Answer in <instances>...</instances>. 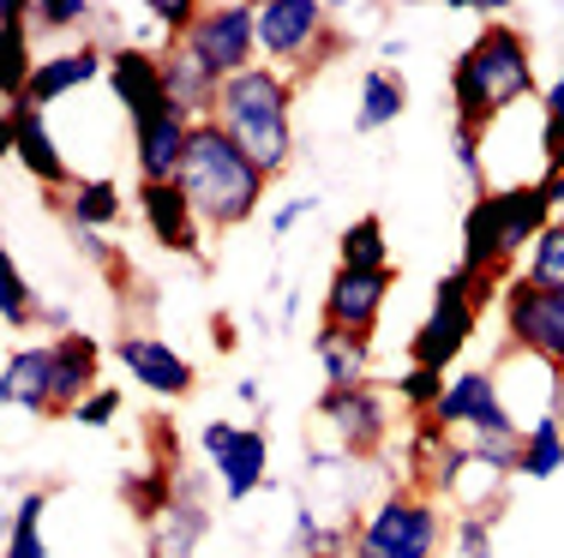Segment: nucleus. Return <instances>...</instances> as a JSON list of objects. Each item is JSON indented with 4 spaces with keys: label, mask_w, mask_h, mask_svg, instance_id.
Returning <instances> with one entry per match:
<instances>
[{
    "label": "nucleus",
    "mask_w": 564,
    "mask_h": 558,
    "mask_svg": "<svg viewBox=\"0 0 564 558\" xmlns=\"http://www.w3.org/2000/svg\"><path fill=\"white\" fill-rule=\"evenodd\" d=\"M534 97V43L522 24L492 19L480 24V36L451 61V102H456V121L487 132L505 109Z\"/></svg>",
    "instance_id": "1"
},
{
    "label": "nucleus",
    "mask_w": 564,
    "mask_h": 558,
    "mask_svg": "<svg viewBox=\"0 0 564 558\" xmlns=\"http://www.w3.org/2000/svg\"><path fill=\"white\" fill-rule=\"evenodd\" d=\"M174 186L186 193V205H193V217L205 222V229L228 234V229H240V222L259 217L271 175H264V168L252 163V156L240 151V144L228 139L217 121H198V127H193V144H186V163H181V175H174Z\"/></svg>",
    "instance_id": "2"
},
{
    "label": "nucleus",
    "mask_w": 564,
    "mask_h": 558,
    "mask_svg": "<svg viewBox=\"0 0 564 558\" xmlns=\"http://www.w3.org/2000/svg\"><path fill=\"white\" fill-rule=\"evenodd\" d=\"M553 217H558V210H553V198H546L541 175L492 186V193L468 198V217H463V271L510 283V259H529V247L541 241V229Z\"/></svg>",
    "instance_id": "3"
},
{
    "label": "nucleus",
    "mask_w": 564,
    "mask_h": 558,
    "mask_svg": "<svg viewBox=\"0 0 564 558\" xmlns=\"http://www.w3.org/2000/svg\"><path fill=\"white\" fill-rule=\"evenodd\" d=\"M217 127L264 175H289L294 163V78L276 73V66H247L223 85V102H217Z\"/></svg>",
    "instance_id": "4"
},
{
    "label": "nucleus",
    "mask_w": 564,
    "mask_h": 558,
    "mask_svg": "<svg viewBox=\"0 0 564 558\" xmlns=\"http://www.w3.org/2000/svg\"><path fill=\"white\" fill-rule=\"evenodd\" d=\"M499 295H505L499 276H475V271H463V264L445 271L433 283V307H426L421 330L409 337V366H426V372H445L451 379V366L463 361V349L480 330V307L499 300Z\"/></svg>",
    "instance_id": "5"
},
{
    "label": "nucleus",
    "mask_w": 564,
    "mask_h": 558,
    "mask_svg": "<svg viewBox=\"0 0 564 558\" xmlns=\"http://www.w3.org/2000/svg\"><path fill=\"white\" fill-rule=\"evenodd\" d=\"M337 48L343 36L330 31V7H318V0H264L259 7V61L276 73H318Z\"/></svg>",
    "instance_id": "6"
},
{
    "label": "nucleus",
    "mask_w": 564,
    "mask_h": 558,
    "mask_svg": "<svg viewBox=\"0 0 564 558\" xmlns=\"http://www.w3.org/2000/svg\"><path fill=\"white\" fill-rule=\"evenodd\" d=\"M445 535H451V523H445V511H438V499L414 493V486L384 493V499L355 523V540H360V547L409 552V558H433L438 547H445Z\"/></svg>",
    "instance_id": "7"
},
{
    "label": "nucleus",
    "mask_w": 564,
    "mask_h": 558,
    "mask_svg": "<svg viewBox=\"0 0 564 558\" xmlns=\"http://www.w3.org/2000/svg\"><path fill=\"white\" fill-rule=\"evenodd\" d=\"M499 318H505V342L510 354L564 372V288H541L529 276H510L499 295Z\"/></svg>",
    "instance_id": "8"
},
{
    "label": "nucleus",
    "mask_w": 564,
    "mask_h": 558,
    "mask_svg": "<svg viewBox=\"0 0 564 558\" xmlns=\"http://www.w3.org/2000/svg\"><path fill=\"white\" fill-rule=\"evenodd\" d=\"M313 420L337 438V450L348 462H372L384 450V438H391L397 408L379 384H348V391H318Z\"/></svg>",
    "instance_id": "9"
},
{
    "label": "nucleus",
    "mask_w": 564,
    "mask_h": 558,
    "mask_svg": "<svg viewBox=\"0 0 564 558\" xmlns=\"http://www.w3.org/2000/svg\"><path fill=\"white\" fill-rule=\"evenodd\" d=\"M181 48L228 85L235 73L259 66V7H247V0H210Z\"/></svg>",
    "instance_id": "10"
},
{
    "label": "nucleus",
    "mask_w": 564,
    "mask_h": 558,
    "mask_svg": "<svg viewBox=\"0 0 564 558\" xmlns=\"http://www.w3.org/2000/svg\"><path fill=\"white\" fill-rule=\"evenodd\" d=\"M426 420H438L451 438H475V433H522L517 415H510L505 396V372L499 366H463L445 379V396Z\"/></svg>",
    "instance_id": "11"
},
{
    "label": "nucleus",
    "mask_w": 564,
    "mask_h": 558,
    "mask_svg": "<svg viewBox=\"0 0 564 558\" xmlns=\"http://www.w3.org/2000/svg\"><path fill=\"white\" fill-rule=\"evenodd\" d=\"M198 445H205V469L217 474L228 504H247L264 481H271V433H264V420H252V427L205 420Z\"/></svg>",
    "instance_id": "12"
},
{
    "label": "nucleus",
    "mask_w": 564,
    "mask_h": 558,
    "mask_svg": "<svg viewBox=\"0 0 564 558\" xmlns=\"http://www.w3.org/2000/svg\"><path fill=\"white\" fill-rule=\"evenodd\" d=\"M391 288H397V264L391 271H355V264H337L330 283H325V300H318V325L348 330V337H372Z\"/></svg>",
    "instance_id": "13"
},
{
    "label": "nucleus",
    "mask_w": 564,
    "mask_h": 558,
    "mask_svg": "<svg viewBox=\"0 0 564 558\" xmlns=\"http://www.w3.org/2000/svg\"><path fill=\"white\" fill-rule=\"evenodd\" d=\"M210 486H217L210 469H181L174 474V504L163 511V523L151 528V558H198L210 523H217V511H210Z\"/></svg>",
    "instance_id": "14"
},
{
    "label": "nucleus",
    "mask_w": 564,
    "mask_h": 558,
    "mask_svg": "<svg viewBox=\"0 0 564 558\" xmlns=\"http://www.w3.org/2000/svg\"><path fill=\"white\" fill-rule=\"evenodd\" d=\"M109 90H115V102L127 109V121L132 132L139 127H151V121H163V114L174 109V97H169V66L156 48H139V43H127V48H109Z\"/></svg>",
    "instance_id": "15"
},
{
    "label": "nucleus",
    "mask_w": 564,
    "mask_h": 558,
    "mask_svg": "<svg viewBox=\"0 0 564 558\" xmlns=\"http://www.w3.org/2000/svg\"><path fill=\"white\" fill-rule=\"evenodd\" d=\"M7 151L48 198H66L78 186V175L66 168V156L55 144V132H48V114L31 109V102H12V109H7Z\"/></svg>",
    "instance_id": "16"
},
{
    "label": "nucleus",
    "mask_w": 564,
    "mask_h": 558,
    "mask_svg": "<svg viewBox=\"0 0 564 558\" xmlns=\"http://www.w3.org/2000/svg\"><path fill=\"white\" fill-rule=\"evenodd\" d=\"M115 361L127 366V379H139L151 396H163V403H181V396H193L198 391V366L186 361L174 342L163 337H139V330H120V342H115Z\"/></svg>",
    "instance_id": "17"
},
{
    "label": "nucleus",
    "mask_w": 564,
    "mask_h": 558,
    "mask_svg": "<svg viewBox=\"0 0 564 558\" xmlns=\"http://www.w3.org/2000/svg\"><path fill=\"white\" fill-rule=\"evenodd\" d=\"M139 217L163 252H181V259L205 264V241H198L205 222L193 217V205H186V193L174 180H139Z\"/></svg>",
    "instance_id": "18"
},
{
    "label": "nucleus",
    "mask_w": 564,
    "mask_h": 558,
    "mask_svg": "<svg viewBox=\"0 0 564 558\" xmlns=\"http://www.w3.org/2000/svg\"><path fill=\"white\" fill-rule=\"evenodd\" d=\"M0 403L19 415H61L55 408V342H31L0 361Z\"/></svg>",
    "instance_id": "19"
},
{
    "label": "nucleus",
    "mask_w": 564,
    "mask_h": 558,
    "mask_svg": "<svg viewBox=\"0 0 564 558\" xmlns=\"http://www.w3.org/2000/svg\"><path fill=\"white\" fill-rule=\"evenodd\" d=\"M109 73V48H97V43H78V48H61V55H43L36 61V73H31V85H24V97L19 102H31V109H55L61 97H73V90H85L90 78H102Z\"/></svg>",
    "instance_id": "20"
},
{
    "label": "nucleus",
    "mask_w": 564,
    "mask_h": 558,
    "mask_svg": "<svg viewBox=\"0 0 564 558\" xmlns=\"http://www.w3.org/2000/svg\"><path fill=\"white\" fill-rule=\"evenodd\" d=\"M102 342L90 330H73V337L55 342V408L61 415H78L90 391H102Z\"/></svg>",
    "instance_id": "21"
},
{
    "label": "nucleus",
    "mask_w": 564,
    "mask_h": 558,
    "mask_svg": "<svg viewBox=\"0 0 564 558\" xmlns=\"http://www.w3.org/2000/svg\"><path fill=\"white\" fill-rule=\"evenodd\" d=\"M163 66H169V97L186 121H217V102H223V78L210 66H198L181 43L163 48Z\"/></svg>",
    "instance_id": "22"
},
{
    "label": "nucleus",
    "mask_w": 564,
    "mask_h": 558,
    "mask_svg": "<svg viewBox=\"0 0 564 558\" xmlns=\"http://www.w3.org/2000/svg\"><path fill=\"white\" fill-rule=\"evenodd\" d=\"M313 361H318V372H325V391L372 384V337H348V330H325V325H318Z\"/></svg>",
    "instance_id": "23"
},
{
    "label": "nucleus",
    "mask_w": 564,
    "mask_h": 558,
    "mask_svg": "<svg viewBox=\"0 0 564 558\" xmlns=\"http://www.w3.org/2000/svg\"><path fill=\"white\" fill-rule=\"evenodd\" d=\"M409 109V78L397 66H367L360 73V90H355V132H384L402 121Z\"/></svg>",
    "instance_id": "24"
},
{
    "label": "nucleus",
    "mask_w": 564,
    "mask_h": 558,
    "mask_svg": "<svg viewBox=\"0 0 564 558\" xmlns=\"http://www.w3.org/2000/svg\"><path fill=\"white\" fill-rule=\"evenodd\" d=\"M66 229H90V234H109L127 210H120V180L115 175H85L66 198H55Z\"/></svg>",
    "instance_id": "25"
},
{
    "label": "nucleus",
    "mask_w": 564,
    "mask_h": 558,
    "mask_svg": "<svg viewBox=\"0 0 564 558\" xmlns=\"http://www.w3.org/2000/svg\"><path fill=\"white\" fill-rule=\"evenodd\" d=\"M31 0H7L0 7V43H7V55H0V90H7V109L24 97V85H31L36 61H31Z\"/></svg>",
    "instance_id": "26"
},
{
    "label": "nucleus",
    "mask_w": 564,
    "mask_h": 558,
    "mask_svg": "<svg viewBox=\"0 0 564 558\" xmlns=\"http://www.w3.org/2000/svg\"><path fill=\"white\" fill-rule=\"evenodd\" d=\"M181 469H186V462H181ZM181 469H174V462H144L139 474H120V499H127V511L139 516L144 528L163 523V511L174 504V474H181Z\"/></svg>",
    "instance_id": "27"
},
{
    "label": "nucleus",
    "mask_w": 564,
    "mask_h": 558,
    "mask_svg": "<svg viewBox=\"0 0 564 558\" xmlns=\"http://www.w3.org/2000/svg\"><path fill=\"white\" fill-rule=\"evenodd\" d=\"M505 516H510V499L505 493H487V499L463 504V511H456V523H451L456 552H463V558H492V535H499Z\"/></svg>",
    "instance_id": "28"
},
{
    "label": "nucleus",
    "mask_w": 564,
    "mask_h": 558,
    "mask_svg": "<svg viewBox=\"0 0 564 558\" xmlns=\"http://www.w3.org/2000/svg\"><path fill=\"white\" fill-rule=\"evenodd\" d=\"M564 469V408L534 415L522 427V481H553Z\"/></svg>",
    "instance_id": "29"
},
{
    "label": "nucleus",
    "mask_w": 564,
    "mask_h": 558,
    "mask_svg": "<svg viewBox=\"0 0 564 558\" xmlns=\"http://www.w3.org/2000/svg\"><path fill=\"white\" fill-rule=\"evenodd\" d=\"M337 264H355V271H391V234H384V217H355L337 234Z\"/></svg>",
    "instance_id": "30"
},
{
    "label": "nucleus",
    "mask_w": 564,
    "mask_h": 558,
    "mask_svg": "<svg viewBox=\"0 0 564 558\" xmlns=\"http://www.w3.org/2000/svg\"><path fill=\"white\" fill-rule=\"evenodd\" d=\"M43 511H48V486L12 499V523H7V558H48L43 540Z\"/></svg>",
    "instance_id": "31"
},
{
    "label": "nucleus",
    "mask_w": 564,
    "mask_h": 558,
    "mask_svg": "<svg viewBox=\"0 0 564 558\" xmlns=\"http://www.w3.org/2000/svg\"><path fill=\"white\" fill-rule=\"evenodd\" d=\"M0 318H7V330H31L36 318H43V300H36V288L24 283L19 259H0Z\"/></svg>",
    "instance_id": "32"
},
{
    "label": "nucleus",
    "mask_w": 564,
    "mask_h": 558,
    "mask_svg": "<svg viewBox=\"0 0 564 558\" xmlns=\"http://www.w3.org/2000/svg\"><path fill=\"white\" fill-rule=\"evenodd\" d=\"M517 276H529V283H541V288H564V217H553L541 229V241L529 247V259H522Z\"/></svg>",
    "instance_id": "33"
},
{
    "label": "nucleus",
    "mask_w": 564,
    "mask_h": 558,
    "mask_svg": "<svg viewBox=\"0 0 564 558\" xmlns=\"http://www.w3.org/2000/svg\"><path fill=\"white\" fill-rule=\"evenodd\" d=\"M97 0H31V36H66L97 19Z\"/></svg>",
    "instance_id": "34"
},
{
    "label": "nucleus",
    "mask_w": 564,
    "mask_h": 558,
    "mask_svg": "<svg viewBox=\"0 0 564 558\" xmlns=\"http://www.w3.org/2000/svg\"><path fill=\"white\" fill-rule=\"evenodd\" d=\"M541 163L564 168V66L553 73V85L541 90ZM541 168V175H546Z\"/></svg>",
    "instance_id": "35"
},
{
    "label": "nucleus",
    "mask_w": 564,
    "mask_h": 558,
    "mask_svg": "<svg viewBox=\"0 0 564 558\" xmlns=\"http://www.w3.org/2000/svg\"><path fill=\"white\" fill-rule=\"evenodd\" d=\"M438 396H445V372H426V366H402V372H397V403L409 408L414 420L433 415Z\"/></svg>",
    "instance_id": "36"
},
{
    "label": "nucleus",
    "mask_w": 564,
    "mask_h": 558,
    "mask_svg": "<svg viewBox=\"0 0 564 558\" xmlns=\"http://www.w3.org/2000/svg\"><path fill=\"white\" fill-rule=\"evenodd\" d=\"M480 139H487L480 127L451 121V156H456V168H463V180L475 186V198H480V193H492V186H487V156H480Z\"/></svg>",
    "instance_id": "37"
},
{
    "label": "nucleus",
    "mask_w": 564,
    "mask_h": 558,
    "mask_svg": "<svg viewBox=\"0 0 564 558\" xmlns=\"http://www.w3.org/2000/svg\"><path fill=\"white\" fill-rule=\"evenodd\" d=\"M144 12H151V19L163 24L169 48H174V43H186V31L198 24V12H205V0H151Z\"/></svg>",
    "instance_id": "38"
},
{
    "label": "nucleus",
    "mask_w": 564,
    "mask_h": 558,
    "mask_svg": "<svg viewBox=\"0 0 564 558\" xmlns=\"http://www.w3.org/2000/svg\"><path fill=\"white\" fill-rule=\"evenodd\" d=\"M73 234V247L85 252L90 264H97V271H109V276H120V247L109 241V234H90V229H66Z\"/></svg>",
    "instance_id": "39"
},
{
    "label": "nucleus",
    "mask_w": 564,
    "mask_h": 558,
    "mask_svg": "<svg viewBox=\"0 0 564 558\" xmlns=\"http://www.w3.org/2000/svg\"><path fill=\"white\" fill-rule=\"evenodd\" d=\"M313 210H318V193H301V198H289V205H276L271 210V241H289V234L313 217Z\"/></svg>",
    "instance_id": "40"
},
{
    "label": "nucleus",
    "mask_w": 564,
    "mask_h": 558,
    "mask_svg": "<svg viewBox=\"0 0 564 558\" xmlns=\"http://www.w3.org/2000/svg\"><path fill=\"white\" fill-rule=\"evenodd\" d=\"M115 415H120V396L115 391H90L85 403H78L73 420H78V427H97L102 433V427H115Z\"/></svg>",
    "instance_id": "41"
},
{
    "label": "nucleus",
    "mask_w": 564,
    "mask_h": 558,
    "mask_svg": "<svg viewBox=\"0 0 564 558\" xmlns=\"http://www.w3.org/2000/svg\"><path fill=\"white\" fill-rule=\"evenodd\" d=\"M36 325L48 330L43 342H61V337H73V330H78V325H73V307H43V318H36Z\"/></svg>",
    "instance_id": "42"
},
{
    "label": "nucleus",
    "mask_w": 564,
    "mask_h": 558,
    "mask_svg": "<svg viewBox=\"0 0 564 558\" xmlns=\"http://www.w3.org/2000/svg\"><path fill=\"white\" fill-rule=\"evenodd\" d=\"M294 318H301V288H282V313H276V325H282V330H294Z\"/></svg>",
    "instance_id": "43"
},
{
    "label": "nucleus",
    "mask_w": 564,
    "mask_h": 558,
    "mask_svg": "<svg viewBox=\"0 0 564 558\" xmlns=\"http://www.w3.org/2000/svg\"><path fill=\"white\" fill-rule=\"evenodd\" d=\"M541 186H546V198H553V210L564 217V168H546V175H541Z\"/></svg>",
    "instance_id": "44"
},
{
    "label": "nucleus",
    "mask_w": 564,
    "mask_h": 558,
    "mask_svg": "<svg viewBox=\"0 0 564 558\" xmlns=\"http://www.w3.org/2000/svg\"><path fill=\"white\" fill-rule=\"evenodd\" d=\"M210 342H217V349H235V325H228V318L217 313L210 318Z\"/></svg>",
    "instance_id": "45"
},
{
    "label": "nucleus",
    "mask_w": 564,
    "mask_h": 558,
    "mask_svg": "<svg viewBox=\"0 0 564 558\" xmlns=\"http://www.w3.org/2000/svg\"><path fill=\"white\" fill-rule=\"evenodd\" d=\"M235 396H240V403H264V384L247 372V379H235Z\"/></svg>",
    "instance_id": "46"
},
{
    "label": "nucleus",
    "mask_w": 564,
    "mask_h": 558,
    "mask_svg": "<svg viewBox=\"0 0 564 558\" xmlns=\"http://www.w3.org/2000/svg\"><path fill=\"white\" fill-rule=\"evenodd\" d=\"M402 48H409V36H384V43H379V55H384V66H391V61H402Z\"/></svg>",
    "instance_id": "47"
},
{
    "label": "nucleus",
    "mask_w": 564,
    "mask_h": 558,
    "mask_svg": "<svg viewBox=\"0 0 564 558\" xmlns=\"http://www.w3.org/2000/svg\"><path fill=\"white\" fill-rule=\"evenodd\" d=\"M348 558H409V552H379V547H360V540H355V547H348Z\"/></svg>",
    "instance_id": "48"
},
{
    "label": "nucleus",
    "mask_w": 564,
    "mask_h": 558,
    "mask_svg": "<svg viewBox=\"0 0 564 558\" xmlns=\"http://www.w3.org/2000/svg\"><path fill=\"white\" fill-rule=\"evenodd\" d=\"M343 558H348V552H343Z\"/></svg>",
    "instance_id": "49"
}]
</instances>
